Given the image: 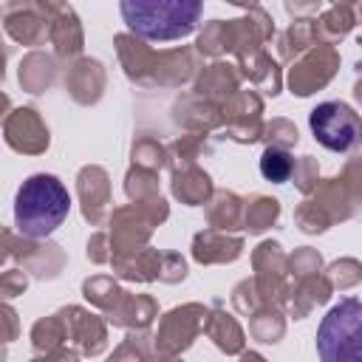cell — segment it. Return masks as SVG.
Returning a JSON list of instances; mask_svg holds the SVG:
<instances>
[{
  "label": "cell",
  "mask_w": 362,
  "mask_h": 362,
  "mask_svg": "<svg viewBox=\"0 0 362 362\" xmlns=\"http://www.w3.org/2000/svg\"><path fill=\"white\" fill-rule=\"evenodd\" d=\"M124 25L150 42L189 37L204 14V0H119Z\"/></svg>",
  "instance_id": "1"
},
{
  "label": "cell",
  "mask_w": 362,
  "mask_h": 362,
  "mask_svg": "<svg viewBox=\"0 0 362 362\" xmlns=\"http://www.w3.org/2000/svg\"><path fill=\"white\" fill-rule=\"evenodd\" d=\"M71 212V195L57 175H28L14 198V226L25 238H48Z\"/></svg>",
  "instance_id": "2"
},
{
  "label": "cell",
  "mask_w": 362,
  "mask_h": 362,
  "mask_svg": "<svg viewBox=\"0 0 362 362\" xmlns=\"http://www.w3.org/2000/svg\"><path fill=\"white\" fill-rule=\"evenodd\" d=\"M317 354L322 362H362V300H339L317 328Z\"/></svg>",
  "instance_id": "3"
},
{
  "label": "cell",
  "mask_w": 362,
  "mask_h": 362,
  "mask_svg": "<svg viewBox=\"0 0 362 362\" xmlns=\"http://www.w3.org/2000/svg\"><path fill=\"white\" fill-rule=\"evenodd\" d=\"M314 139L334 153H348L362 144V119L345 102H322L308 116Z\"/></svg>",
  "instance_id": "4"
},
{
  "label": "cell",
  "mask_w": 362,
  "mask_h": 362,
  "mask_svg": "<svg viewBox=\"0 0 362 362\" xmlns=\"http://www.w3.org/2000/svg\"><path fill=\"white\" fill-rule=\"evenodd\" d=\"M291 170H294V158L280 147H269L263 153V158H260V173H263L266 181L283 184V181H288Z\"/></svg>",
  "instance_id": "5"
}]
</instances>
